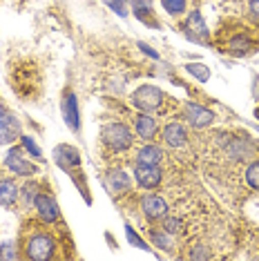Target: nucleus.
Wrapping results in <instances>:
<instances>
[{
  "label": "nucleus",
  "instance_id": "20e7f679",
  "mask_svg": "<svg viewBox=\"0 0 259 261\" xmlns=\"http://www.w3.org/2000/svg\"><path fill=\"white\" fill-rule=\"evenodd\" d=\"M166 100H168V96L159 90V87H154V85H141L139 90H134V94L130 96L132 108L145 112V114L163 112V108H166Z\"/></svg>",
  "mask_w": 259,
  "mask_h": 261
},
{
  "label": "nucleus",
  "instance_id": "a211bd4d",
  "mask_svg": "<svg viewBox=\"0 0 259 261\" xmlns=\"http://www.w3.org/2000/svg\"><path fill=\"white\" fill-rule=\"evenodd\" d=\"M226 154L235 161H246L252 156V145L248 139H230L226 145Z\"/></svg>",
  "mask_w": 259,
  "mask_h": 261
},
{
  "label": "nucleus",
  "instance_id": "cd10ccee",
  "mask_svg": "<svg viewBox=\"0 0 259 261\" xmlns=\"http://www.w3.org/2000/svg\"><path fill=\"white\" fill-rule=\"evenodd\" d=\"M112 11H116L119 16H127V0H105Z\"/></svg>",
  "mask_w": 259,
  "mask_h": 261
},
{
  "label": "nucleus",
  "instance_id": "423d86ee",
  "mask_svg": "<svg viewBox=\"0 0 259 261\" xmlns=\"http://www.w3.org/2000/svg\"><path fill=\"white\" fill-rule=\"evenodd\" d=\"M22 127L18 116L7 108H0V145H11L16 141H20Z\"/></svg>",
  "mask_w": 259,
  "mask_h": 261
},
{
  "label": "nucleus",
  "instance_id": "6ab92c4d",
  "mask_svg": "<svg viewBox=\"0 0 259 261\" xmlns=\"http://www.w3.org/2000/svg\"><path fill=\"white\" fill-rule=\"evenodd\" d=\"M18 194L20 190L14 183V179H0V205L11 207L18 201Z\"/></svg>",
  "mask_w": 259,
  "mask_h": 261
},
{
  "label": "nucleus",
  "instance_id": "0eeeda50",
  "mask_svg": "<svg viewBox=\"0 0 259 261\" xmlns=\"http://www.w3.org/2000/svg\"><path fill=\"white\" fill-rule=\"evenodd\" d=\"M34 207H36V215L43 223L47 225H54L58 219H61V210H58V203L56 199L51 197V194L47 192H36V197H34Z\"/></svg>",
  "mask_w": 259,
  "mask_h": 261
},
{
  "label": "nucleus",
  "instance_id": "39448f33",
  "mask_svg": "<svg viewBox=\"0 0 259 261\" xmlns=\"http://www.w3.org/2000/svg\"><path fill=\"white\" fill-rule=\"evenodd\" d=\"M5 165H7L9 172L18 176H34L38 172V168L34 163H29L25 159V147L22 145H14L9 147L7 154H5Z\"/></svg>",
  "mask_w": 259,
  "mask_h": 261
},
{
  "label": "nucleus",
  "instance_id": "dca6fc26",
  "mask_svg": "<svg viewBox=\"0 0 259 261\" xmlns=\"http://www.w3.org/2000/svg\"><path fill=\"white\" fill-rule=\"evenodd\" d=\"M54 159L65 172H72V170H76L81 165V152L76 150V147L65 145V143L58 145L54 150Z\"/></svg>",
  "mask_w": 259,
  "mask_h": 261
},
{
  "label": "nucleus",
  "instance_id": "4be33fe9",
  "mask_svg": "<svg viewBox=\"0 0 259 261\" xmlns=\"http://www.w3.org/2000/svg\"><path fill=\"white\" fill-rule=\"evenodd\" d=\"M152 243L161 250H172V239H170V232H166V230H152Z\"/></svg>",
  "mask_w": 259,
  "mask_h": 261
},
{
  "label": "nucleus",
  "instance_id": "f03ea898",
  "mask_svg": "<svg viewBox=\"0 0 259 261\" xmlns=\"http://www.w3.org/2000/svg\"><path fill=\"white\" fill-rule=\"evenodd\" d=\"M219 43L226 54L237 56V58L248 56L255 49V38H252L250 29H246V27L223 29V32H219Z\"/></svg>",
  "mask_w": 259,
  "mask_h": 261
},
{
  "label": "nucleus",
  "instance_id": "2eb2a0df",
  "mask_svg": "<svg viewBox=\"0 0 259 261\" xmlns=\"http://www.w3.org/2000/svg\"><path fill=\"white\" fill-rule=\"evenodd\" d=\"M134 132L139 134L141 141L150 143V141L159 134V123H157V118L152 116V114H145V112H141V114L134 116Z\"/></svg>",
  "mask_w": 259,
  "mask_h": 261
},
{
  "label": "nucleus",
  "instance_id": "c85d7f7f",
  "mask_svg": "<svg viewBox=\"0 0 259 261\" xmlns=\"http://www.w3.org/2000/svg\"><path fill=\"white\" fill-rule=\"evenodd\" d=\"M14 248H16L14 243H3L0 246V259H18L20 252H16Z\"/></svg>",
  "mask_w": 259,
  "mask_h": 261
},
{
  "label": "nucleus",
  "instance_id": "1a4fd4ad",
  "mask_svg": "<svg viewBox=\"0 0 259 261\" xmlns=\"http://www.w3.org/2000/svg\"><path fill=\"white\" fill-rule=\"evenodd\" d=\"M61 110H63V118L67 123V127L72 132H81V112H79V98L72 90H65L63 94V103H61Z\"/></svg>",
  "mask_w": 259,
  "mask_h": 261
},
{
  "label": "nucleus",
  "instance_id": "a878e982",
  "mask_svg": "<svg viewBox=\"0 0 259 261\" xmlns=\"http://www.w3.org/2000/svg\"><path fill=\"white\" fill-rule=\"evenodd\" d=\"M20 145L25 147V150H27L29 154H32L34 159H36V161H43V152H40V147H38L36 143H34L32 136H20Z\"/></svg>",
  "mask_w": 259,
  "mask_h": 261
},
{
  "label": "nucleus",
  "instance_id": "2f4dec72",
  "mask_svg": "<svg viewBox=\"0 0 259 261\" xmlns=\"http://www.w3.org/2000/svg\"><path fill=\"white\" fill-rule=\"evenodd\" d=\"M139 47H141V49H143V51H145V54H148V56H152V58H159V54H157V51L152 49V47H148L145 43H139Z\"/></svg>",
  "mask_w": 259,
  "mask_h": 261
},
{
  "label": "nucleus",
  "instance_id": "6e6552de",
  "mask_svg": "<svg viewBox=\"0 0 259 261\" xmlns=\"http://www.w3.org/2000/svg\"><path fill=\"white\" fill-rule=\"evenodd\" d=\"M184 116H186V121L197 129L210 127L215 123V112L208 110L205 105H199V103H186L184 105Z\"/></svg>",
  "mask_w": 259,
  "mask_h": 261
},
{
  "label": "nucleus",
  "instance_id": "aec40b11",
  "mask_svg": "<svg viewBox=\"0 0 259 261\" xmlns=\"http://www.w3.org/2000/svg\"><path fill=\"white\" fill-rule=\"evenodd\" d=\"M163 150L159 145H152V143H148V145H143L141 150L137 152V163H145V165H159L163 161Z\"/></svg>",
  "mask_w": 259,
  "mask_h": 261
},
{
  "label": "nucleus",
  "instance_id": "4468645a",
  "mask_svg": "<svg viewBox=\"0 0 259 261\" xmlns=\"http://www.w3.org/2000/svg\"><path fill=\"white\" fill-rule=\"evenodd\" d=\"M105 183H108L110 194H114V197H123V194H127L130 190H132V179H130V174L127 172H123V170H119V168L108 172Z\"/></svg>",
  "mask_w": 259,
  "mask_h": 261
},
{
  "label": "nucleus",
  "instance_id": "393cba45",
  "mask_svg": "<svg viewBox=\"0 0 259 261\" xmlns=\"http://www.w3.org/2000/svg\"><path fill=\"white\" fill-rule=\"evenodd\" d=\"M181 228H184V221H181V219L168 217V215L161 219V230H166V232H170V234H176Z\"/></svg>",
  "mask_w": 259,
  "mask_h": 261
},
{
  "label": "nucleus",
  "instance_id": "7c9ffc66",
  "mask_svg": "<svg viewBox=\"0 0 259 261\" xmlns=\"http://www.w3.org/2000/svg\"><path fill=\"white\" fill-rule=\"evenodd\" d=\"M190 259H210V252L205 250V246L199 243V246H194L190 250Z\"/></svg>",
  "mask_w": 259,
  "mask_h": 261
},
{
  "label": "nucleus",
  "instance_id": "5701e85b",
  "mask_svg": "<svg viewBox=\"0 0 259 261\" xmlns=\"http://www.w3.org/2000/svg\"><path fill=\"white\" fill-rule=\"evenodd\" d=\"M186 69H188V74H192L194 79L201 81V83H205L210 79V72H208V67H205L203 63H188Z\"/></svg>",
  "mask_w": 259,
  "mask_h": 261
},
{
  "label": "nucleus",
  "instance_id": "7ed1b4c3",
  "mask_svg": "<svg viewBox=\"0 0 259 261\" xmlns=\"http://www.w3.org/2000/svg\"><path fill=\"white\" fill-rule=\"evenodd\" d=\"M101 141L110 152L119 154V152H127L130 147H132L134 134H132V129H130V125H125V123L110 121V123H105L103 129H101Z\"/></svg>",
  "mask_w": 259,
  "mask_h": 261
},
{
  "label": "nucleus",
  "instance_id": "473e14b6",
  "mask_svg": "<svg viewBox=\"0 0 259 261\" xmlns=\"http://www.w3.org/2000/svg\"><path fill=\"white\" fill-rule=\"evenodd\" d=\"M255 118H257V121H259V108L255 110Z\"/></svg>",
  "mask_w": 259,
  "mask_h": 261
},
{
  "label": "nucleus",
  "instance_id": "c756f323",
  "mask_svg": "<svg viewBox=\"0 0 259 261\" xmlns=\"http://www.w3.org/2000/svg\"><path fill=\"white\" fill-rule=\"evenodd\" d=\"M248 18L259 25V0H250L248 3Z\"/></svg>",
  "mask_w": 259,
  "mask_h": 261
},
{
  "label": "nucleus",
  "instance_id": "ddd939ff",
  "mask_svg": "<svg viewBox=\"0 0 259 261\" xmlns=\"http://www.w3.org/2000/svg\"><path fill=\"white\" fill-rule=\"evenodd\" d=\"M184 34L186 38L194 40V43H208V29H205V22L199 11L188 14V18L184 22Z\"/></svg>",
  "mask_w": 259,
  "mask_h": 261
},
{
  "label": "nucleus",
  "instance_id": "412c9836",
  "mask_svg": "<svg viewBox=\"0 0 259 261\" xmlns=\"http://www.w3.org/2000/svg\"><path fill=\"white\" fill-rule=\"evenodd\" d=\"M161 5L172 18H176V16H184L188 0H161Z\"/></svg>",
  "mask_w": 259,
  "mask_h": 261
},
{
  "label": "nucleus",
  "instance_id": "f257e3e1",
  "mask_svg": "<svg viewBox=\"0 0 259 261\" xmlns=\"http://www.w3.org/2000/svg\"><path fill=\"white\" fill-rule=\"evenodd\" d=\"M20 257L29 261H49L58 257L56 237L40 223H27L20 232Z\"/></svg>",
  "mask_w": 259,
  "mask_h": 261
},
{
  "label": "nucleus",
  "instance_id": "bb28decb",
  "mask_svg": "<svg viewBox=\"0 0 259 261\" xmlns=\"http://www.w3.org/2000/svg\"><path fill=\"white\" fill-rule=\"evenodd\" d=\"M125 237H127V241L132 243V246H137V248H141V250H148V243H145L143 239H141V237L137 234V230L132 228V225H125Z\"/></svg>",
  "mask_w": 259,
  "mask_h": 261
},
{
  "label": "nucleus",
  "instance_id": "f3484780",
  "mask_svg": "<svg viewBox=\"0 0 259 261\" xmlns=\"http://www.w3.org/2000/svg\"><path fill=\"white\" fill-rule=\"evenodd\" d=\"M161 139H163L166 145L179 150V147H184L188 143V129L181 125V123H168L161 132Z\"/></svg>",
  "mask_w": 259,
  "mask_h": 261
},
{
  "label": "nucleus",
  "instance_id": "9b49d317",
  "mask_svg": "<svg viewBox=\"0 0 259 261\" xmlns=\"http://www.w3.org/2000/svg\"><path fill=\"white\" fill-rule=\"evenodd\" d=\"M134 176H137V183L143 190H154L161 186L163 181V172L159 165H145V163H137L134 168Z\"/></svg>",
  "mask_w": 259,
  "mask_h": 261
},
{
  "label": "nucleus",
  "instance_id": "b1692460",
  "mask_svg": "<svg viewBox=\"0 0 259 261\" xmlns=\"http://www.w3.org/2000/svg\"><path fill=\"white\" fill-rule=\"evenodd\" d=\"M246 183L252 190H259V161H252L248 168H246Z\"/></svg>",
  "mask_w": 259,
  "mask_h": 261
},
{
  "label": "nucleus",
  "instance_id": "9d476101",
  "mask_svg": "<svg viewBox=\"0 0 259 261\" xmlns=\"http://www.w3.org/2000/svg\"><path fill=\"white\" fill-rule=\"evenodd\" d=\"M14 87L18 96H29L32 90H38V72L34 67H16L14 72Z\"/></svg>",
  "mask_w": 259,
  "mask_h": 261
},
{
  "label": "nucleus",
  "instance_id": "f8f14e48",
  "mask_svg": "<svg viewBox=\"0 0 259 261\" xmlns=\"http://www.w3.org/2000/svg\"><path fill=\"white\" fill-rule=\"evenodd\" d=\"M141 210H143V217L148 221H161L168 215V203L159 194H148V197L141 199Z\"/></svg>",
  "mask_w": 259,
  "mask_h": 261
}]
</instances>
